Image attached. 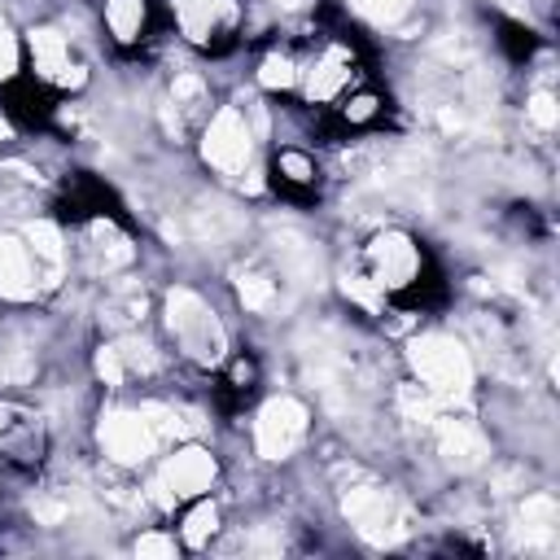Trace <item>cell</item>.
Masks as SVG:
<instances>
[{
  "mask_svg": "<svg viewBox=\"0 0 560 560\" xmlns=\"http://www.w3.org/2000/svg\"><path fill=\"white\" fill-rule=\"evenodd\" d=\"M354 271L372 284V293L385 306L416 311V306H429L438 298V267H433L429 249L402 228H376L359 245Z\"/></svg>",
  "mask_w": 560,
  "mask_h": 560,
  "instance_id": "6da1fadb",
  "label": "cell"
},
{
  "mask_svg": "<svg viewBox=\"0 0 560 560\" xmlns=\"http://www.w3.org/2000/svg\"><path fill=\"white\" fill-rule=\"evenodd\" d=\"M105 31L118 48H140L153 35V4L149 0H105Z\"/></svg>",
  "mask_w": 560,
  "mask_h": 560,
  "instance_id": "9c48e42d",
  "label": "cell"
},
{
  "mask_svg": "<svg viewBox=\"0 0 560 560\" xmlns=\"http://www.w3.org/2000/svg\"><path fill=\"white\" fill-rule=\"evenodd\" d=\"M271 188L280 192V197H289V201H311V197H319V184H324V171H319V162H315V153H306V149H298V144H284V149H276L271 153Z\"/></svg>",
  "mask_w": 560,
  "mask_h": 560,
  "instance_id": "ba28073f",
  "label": "cell"
},
{
  "mask_svg": "<svg viewBox=\"0 0 560 560\" xmlns=\"http://www.w3.org/2000/svg\"><path fill=\"white\" fill-rule=\"evenodd\" d=\"M210 486H214V459L201 446L171 451L162 459V468H158V481H153L162 508H179V503H188L197 494H210Z\"/></svg>",
  "mask_w": 560,
  "mask_h": 560,
  "instance_id": "52a82bcc",
  "label": "cell"
},
{
  "mask_svg": "<svg viewBox=\"0 0 560 560\" xmlns=\"http://www.w3.org/2000/svg\"><path fill=\"white\" fill-rule=\"evenodd\" d=\"M219 529H223V512H219V503H214L210 494H197V499L179 503L175 538H179L184 547L201 551V547H210V542H214V534H219Z\"/></svg>",
  "mask_w": 560,
  "mask_h": 560,
  "instance_id": "4fadbf2b",
  "label": "cell"
},
{
  "mask_svg": "<svg viewBox=\"0 0 560 560\" xmlns=\"http://www.w3.org/2000/svg\"><path fill=\"white\" fill-rule=\"evenodd\" d=\"M368 83L363 79V57L359 48L350 44V35H337V31H324L315 35L306 48H302V74H298V101L306 109H332L350 88Z\"/></svg>",
  "mask_w": 560,
  "mask_h": 560,
  "instance_id": "7a4b0ae2",
  "label": "cell"
},
{
  "mask_svg": "<svg viewBox=\"0 0 560 560\" xmlns=\"http://www.w3.org/2000/svg\"><path fill=\"white\" fill-rule=\"evenodd\" d=\"M61 214H66L70 223H83V219L109 214V192H105V184H96V179H88V175L70 179V184H66V192H61Z\"/></svg>",
  "mask_w": 560,
  "mask_h": 560,
  "instance_id": "2e32d148",
  "label": "cell"
},
{
  "mask_svg": "<svg viewBox=\"0 0 560 560\" xmlns=\"http://www.w3.org/2000/svg\"><path fill=\"white\" fill-rule=\"evenodd\" d=\"M206 162H214L219 171H236L241 162H249V131L241 127L236 114H219L206 131Z\"/></svg>",
  "mask_w": 560,
  "mask_h": 560,
  "instance_id": "7c38bea8",
  "label": "cell"
},
{
  "mask_svg": "<svg viewBox=\"0 0 560 560\" xmlns=\"http://www.w3.org/2000/svg\"><path fill=\"white\" fill-rule=\"evenodd\" d=\"M214 394H219V402H223L228 411L249 407L254 394H258V363H254L249 354H228V359L219 363V385H214Z\"/></svg>",
  "mask_w": 560,
  "mask_h": 560,
  "instance_id": "5bb4252c",
  "label": "cell"
},
{
  "mask_svg": "<svg viewBox=\"0 0 560 560\" xmlns=\"http://www.w3.org/2000/svg\"><path fill=\"white\" fill-rule=\"evenodd\" d=\"M302 48L306 44H271L262 57H258V88L271 92V96H293L298 92V74H302Z\"/></svg>",
  "mask_w": 560,
  "mask_h": 560,
  "instance_id": "30bf717a",
  "label": "cell"
},
{
  "mask_svg": "<svg viewBox=\"0 0 560 560\" xmlns=\"http://www.w3.org/2000/svg\"><path fill=\"white\" fill-rule=\"evenodd\" d=\"M328 118H332L337 131H372V127H381V118H385V96H381L376 88L359 83V88H350V92L328 109Z\"/></svg>",
  "mask_w": 560,
  "mask_h": 560,
  "instance_id": "8fae6325",
  "label": "cell"
},
{
  "mask_svg": "<svg viewBox=\"0 0 560 560\" xmlns=\"http://www.w3.org/2000/svg\"><path fill=\"white\" fill-rule=\"evenodd\" d=\"M18 61H22V44L4 31V22H0V79L9 83L13 74H18Z\"/></svg>",
  "mask_w": 560,
  "mask_h": 560,
  "instance_id": "d6986e66",
  "label": "cell"
},
{
  "mask_svg": "<svg viewBox=\"0 0 560 560\" xmlns=\"http://www.w3.org/2000/svg\"><path fill=\"white\" fill-rule=\"evenodd\" d=\"M22 57L31 66V79L44 83L48 92H70L83 83V61L70 44V35H61L57 26H35L22 39Z\"/></svg>",
  "mask_w": 560,
  "mask_h": 560,
  "instance_id": "8992f818",
  "label": "cell"
},
{
  "mask_svg": "<svg viewBox=\"0 0 560 560\" xmlns=\"http://www.w3.org/2000/svg\"><path fill=\"white\" fill-rule=\"evenodd\" d=\"M258 438H262V446H267L271 455L289 451V446H293V442L302 438V411H298L293 402H271V407L262 411Z\"/></svg>",
  "mask_w": 560,
  "mask_h": 560,
  "instance_id": "e0dca14e",
  "label": "cell"
},
{
  "mask_svg": "<svg viewBox=\"0 0 560 560\" xmlns=\"http://www.w3.org/2000/svg\"><path fill=\"white\" fill-rule=\"evenodd\" d=\"M166 324H171V337L184 359H192L201 368H219L228 359V332L192 289H175L166 298Z\"/></svg>",
  "mask_w": 560,
  "mask_h": 560,
  "instance_id": "3957f363",
  "label": "cell"
},
{
  "mask_svg": "<svg viewBox=\"0 0 560 560\" xmlns=\"http://www.w3.org/2000/svg\"><path fill=\"white\" fill-rule=\"evenodd\" d=\"M48 446H52L48 420L18 398H0V468L35 472L48 459Z\"/></svg>",
  "mask_w": 560,
  "mask_h": 560,
  "instance_id": "5b68a950",
  "label": "cell"
},
{
  "mask_svg": "<svg viewBox=\"0 0 560 560\" xmlns=\"http://www.w3.org/2000/svg\"><path fill=\"white\" fill-rule=\"evenodd\" d=\"M499 44L508 48L512 61H525V57L534 52V31L521 26V22H503V26H499Z\"/></svg>",
  "mask_w": 560,
  "mask_h": 560,
  "instance_id": "ac0fdd59",
  "label": "cell"
},
{
  "mask_svg": "<svg viewBox=\"0 0 560 560\" xmlns=\"http://www.w3.org/2000/svg\"><path fill=\"white\" fill-rule=\"evenodd\" d=\"M52 109L57 105H52V92L44 83H35V79H9V105H4V114H13L26 127H44L52 118Z\"/></svg>",
  "mask_w": 560,
  "mask_h": 560,
  "instance_id": "9a60e30c",
  "label": "cell"
},
{
  "mask_svg": "<svg viewBox=\"0 0 560 560\" xmlns=\"http://www.w3.org/2000/svg\"><path fill=\"white\" fill-rule=\"evenodd\" d=\"M171 22L197 52H228L241 35V0H166Z\"/></svg>",
  "mask_w": 560,
  "mask_h": 560,
  "instance_id": "277c9868",
  "label": "cell"
}]
</instances>
